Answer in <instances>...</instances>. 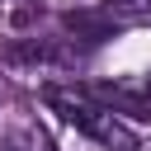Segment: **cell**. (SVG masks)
<instances>
[{"mask_svg":"<svg viewBox=\"0 0 151 151\" xmlns=\"http://www.w3.org/2000/svg\"><path fill=\"white\" fill-rule=\"evenodd\" d=\"M42 99L71 123V127H80L85 137H94L99 146H109V151H137V137H132V127L127 123H118L113 118V109H104L90 90H61V85H47L42 90Z\"/></svg>","mask_w":151,"mask_h":151,"instance_id":"6da1fadb","label":"cell"},{"mask_svg":"<svg viewBox=\"0 0 151 151\" xmlns=\"http://www.w3.org/2000/svg\"><path fill=\"white\" fill-rule=\"evenodd\" d=\"M104 109H118V113H127V118H151V99H146V90L137 94V90H123V85H94L90 90Z\"/></svg>","mask_w":151,"mask_h":151,"instance_id":"7a4b0ae2","label":"cell"},{"mask_svg":"<svg viewBox=\"0 0 151 151\" xmlns=\"http://www.w3.org/2000/svg\"><path fill=\"white\" fill-rule=\"evenodd\" d=\"M66 28L80 33L85 42H104V38H113L118 24H109V14H90V9H80V14H66Z\"/></svg>","mask_w":151,"mask_h":151,"instance_id":"3957f363","label":"cell"},{"mask_svg":"<svg viewBox=\"0 0 151 151\" xmlns=\"http://www.w3.org/2000/svg\"><path fill=\"white\" fill-rule=\"evenodd\" d=\"M5 57H9V61H61V52L47 47V42H14Z\"/></svg>","mask_w":151,"mask_h":151,"instance_id":"277c9868","label":"cell"},{"mask_svg":"<svg viewBox=\"0 0 151 151\" xmlns=\"http://www.w3.org/2000/svg\"><path fill=\"white\" fill-rule=\"evenodd\" d=\"M146 99H151V76H146Z\"/></svg>","mask_w":151,"mask_h":151,"instance_id":"5b68a950","label":"cell"}]
</instances>
